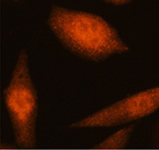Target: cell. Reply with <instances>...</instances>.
<instances>
[{"mask_svg": "<svg viewBox=\"0 0 159 150\" xmlns=\"http://www.w3.org/2000/svg\"><path fill=\"white\" fill-rule=\"evenodd\" d=\"M47 24L67 50L84 60L100 62L129 51L117 31L93 13L54 5Z\"/></svg>", "mask_w": 159, "mask_h": 150, "instance_id": "cell-1", "label": "cell"}, {"mask_svg": "<svg viewBox=\"0 0 159 150\" xmlns=\"http://www.w3.org/2000/svg\"><path fill=\"white\" fill-rule=\"evenodd\" d=\"M4 101L17 146L26 149L35 148L39 96L31 80L25 49L18 55L11 80L4 91Z\"/></svg>", "mask_w": 159, "mask_h": 150, "instance_id": "cell-2", "label": "cell"}, {"mask_svg": "<svg viewBox=\"0 0 159 150\" xmlns=\"http://www.w3.org/2000/svg\"><path fill=\"white\" fill-rule=\"evenodd\" d=\"M159 108V86L138 92L70 125L72 128H111L140 120Z\"/></svg>", "mask_w": 159, "mask_h": 150, "instance_id": "cell-3", "label": "cell"}, {"mask_svg": "<svg viewBox=\"0 0 159 150\" xmlns=\"http://www.w3.org/2000/svg\"><path fill=\"white\" fill-rule=\"evenodd\" d=\"M135 130V126L131 125L118 130L111 136L103 140L99 144L86 150H120L125 148L129 143L130 137Z\"/></svg>", "mask_w": 159, "mask_h": 150, "instance_id": "cell-4", "label": "cell"}, {"mask_svg": "<svg viewBox=\"0 0 159 150\" xmlns=\"http://www.w3.org/2000/svg\"><path fill=\"white\" fill-rule=\"evenodd\" d=\"M106 3L114 4V5H124V4H129L130 2H132L133 0H103Z\"/></svg>", "mask_w": 159, "mask_h": 150, "instance_id": "cell-5", "label": "cell"}, {"mask_svg": "<svg viewBox=\"0 0 159 150\" xmlns=\"http://www.w3.org/2000/svg\"><path fill=\"white\" fill-rule=\"evenodd\" d=\"M154 145L157 148H159V124L157 125L154 133Z\"/></svg>", "mask_w": 159, "mask_h": 150, "instance_id": "cell-6", "label": "cell"}, {"mask_svg": "<svg viewBox=\"0 0 159 150\" xmlns=\"http://www.w3.org/2000/svg\"><path fill=\"white\" fill-rule=\"evenodd\" d=\"M1 149L2 150H36V149H26V148H20V149H16V148H12L11 147L5 146V144H3L1 145Z\"/></svg>", "mask_w": 159, "mask_h": 150, "instance_id": "cell-7", "label": "cell"}]
</instances>
